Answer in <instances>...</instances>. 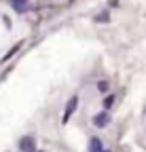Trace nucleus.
Masks as SVG:
<instances>
[{"instance_id": "nucleus-7", "label": "nucleus", "mask_w": 146, "mask_h": 152, "mask_svg": "<svg viewBox=\"0 0 146 152\" xmlns=\"http://www.w3.org/2000/svg\"><path fill=\"white\" fill-rule=\"evenodd\" d=\"M114 102H117L114 95H106V97H104V108H106V110H108V108H112V106H114Z\"/></svg>"}, {"instance_id": "nucleus-1", "label": "nucleus", "mask_w": 146, "mask_h": 152, "mask_svg": "<svg viewBox=\"0 0 146 152\" xmlns=\"http://www.w3.org/2000/svg\"><path fill=\"white\" fill-rule=\"evenodd\" d=\"M76 108H79V95H72V97L68 99V104H66V108H64V114H62V125H66V123L72 118V114L76 112Z\"/></svg>"}, {"instance_id": "nucleus-2", "label": "nucleus", "mask_w": 146, "mask_h": 152, "mask_svg": "<svg viewBox=\"0 0 146 152\" xmlns=\"http://www.w3.org/2000/svg\"><path fill=\"white\" fill-rule=\"evenodd\" d=\"M110 121H112V116H110V112H108V110H102V112H98L95 116L91 118L93 127H98V129H104V127H108V125H110Z\"/></svg>"}, {"instance_id": "nucleus-8", "label": "nucleus", "mask_w": 146, "mask_h": 152, "mask_svg": "<svg viewBox=\"0 0 146 152\" xmlns=\"http://www.w3.org/2000/svg\"><path fill=\"white\" fill-rule=\"evenodd\" d=\"M95 21H98V23H106V21H110V15H108V11L100 13V15L95 17Z\"/></svg>"}, {"instance_id": "nucleus-6", "label": "nucleus", "mask_w": 146, "mask_h": 152, "mask_svg": "<svg viewBox=\"0 0 146 152\" xmlns=\"http://www.w3.org/2000/svg\"><path fill=\"white\" fill-rule=\"evenodd\" d=\"M9 2H11V7H13L15 11L23 13V11H26V4H28V0H9Z\"/></svg>"}, {"instance_id": "nucleus-4", "label": "nucleus", "mask_w": 146, "mask_h": 152, "mask_svg": "<svg viewBox=\"0 0 146 152\" xmlns=\"http://www.w3.org/2000/svg\"><path fill=\"white\" fill-rule=\"evenodd\" d=\"M104 150V144L100 137H91L89 140V152H102Z\"/></svg>"}, {"instance_id": "nucleus-3", "label": "nucleus", "mask_w": 146, "mask_h": 152, "mask_svg": "<svg viewBox=\"0 0 146 152\" xmlns=\"http://www.w3.org/2000/svg\"><path fill=\"white\" fill-rule=\"evenodd\" d=\"M19 152H36V140H34V135H23L19 140Z\"/></svg>"}, {"instance_id": "nucleus-11", "label": "nucleus", "mask_w": 146, "mask_h": 152, "mask_svg": "<svg viewBox=\"0 0 146 152\" xmlns=\"http://www.w3.org/2000/svg\"><path fill=\"white\" fill-rule=\"evenodd\" d=\"M36 152H43V150H36Z\"/></svg>"}, {"instance_id": "nucleus-9", "label": "nucleus", "mask_w": 146, "mask_h": 152, "mask_svg": "<svg viewBox=\"0 0 146 152\" xmlns=\"http://www.w3.org/2000/svg\"><path fill=\"white\" fill-rule=\"evenodd\" d=\"M98 91H100V93H106V91H108V83H106V80H100V83H98Z\"/></svg>"}, {"instance_id": "nucleus-10", "label": "nucleus", "mask_w": 146, "mask_h": 152, "mask_svg": "<svg viewBox=\"0 0 146 152\" xmlns=\"http://www.w3.org/2000/svg\"><path fill=\"white\" fill-rule=\"evenodd\" d=\"M102 152H112V150H108V148H104V150H102Z\"/></svg>"}, {"instance_id": "nucleus-5", "label": "nucleus", "mask_w": 146, "mask_h": 152, "mask_svg": "<svg viewBox=\"0 0 146 152\" xmlns=\"http://www.w3.org/2000/svg\"><path fill=\"white\" fill-rule=\"evenodd\" d=\"M21 47H23V40H19V42H17V45H13V47H11V51H9V53H7V55L2 57V61H9V59H11V57H13V55H15L17 51H19V49H21Z\"/></svg>"}]
</instances>
